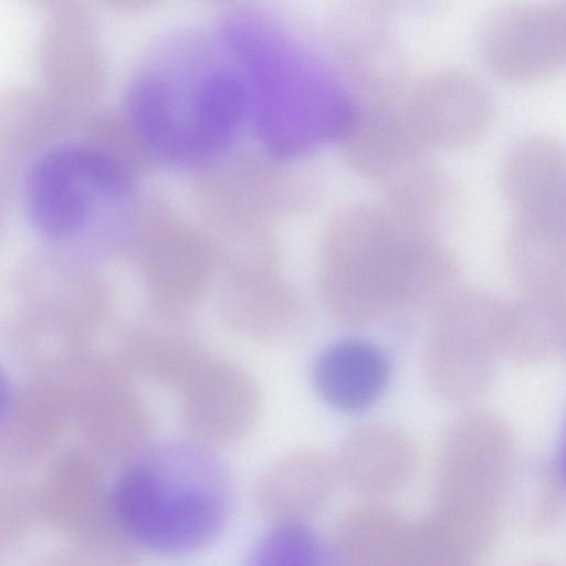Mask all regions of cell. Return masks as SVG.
Listing matches in <instances>:
<instances>
[{
  "instance_id": "obj_1",
  "label": "cell",
  "mask_w": 566,
  "mask_h": 566,
  "mask_svg": "<svg viewBox=\"0 0 566 566\" xmlns=\"http://www.w3.org/2000/svg\"><path fill=\"white\" fill-rule=\"evenodd\" d=\"M219 41L244 82L249 111L277 153L323 136L337 137L349 102L282 18L256 6L228 11Z\"/></svg>"
},
{
  "instance_id": "obj_2",
  "label": "cell",
  "mask_w": 566,
  "mask_h": 566,
  "mask_svg": "<svg viewBox=\"0 0 566 566\" xmlns=\"http://www.w3.org/2000/svg\"><path fill=\"white\" fill-rule=\"evenodd\" d=\"M116 513L138 548L198 552L230 522L234 490L216 450L191 439L155 441L124 467L112 491Z\"/></svg>"
},
{
  "instance_id": "obj_3",
  "label": "cell",
  "mask_w": 566,
  "mask_h": 566,
  "mask_svg": "<svg viewBox=\"0 0 566 566\" xmlns=\"http://www.w3.org/2000/svg\"><path fill=\"white\" fill-rule=\"evenodd\" d=\"M514 440L495 415L474 410L447 429L436 465V505L419 521L438 565H463L497 539L514 472Z\"/></svg>"
},
{
  "instance_id": "obj_4",
  "label": "cell",
  "mask_w": 566,
  "mask_h": 566,
  "mask_svg": "<svg viewBox=\"0 0 566 566\" xmlns=\"http://www.w3.org/2000/svg\"><path fill=\"white\" fill-rule=\"evenodd\" d=\"M132 174L82 140L35 156L24 185L30 222L52 252L86 263L104 244L105 212L128 192Z\"/></svg>"
},
{
  "instance_id": "obj_5",
  "label": "cell",
  "mask_w": 566,
  "mask_h": 566,
  "mask_svg": "<svg viewBox=\"0 0 566 566\" xmlns=\"http://www.w3.org/2000/svg\"><path fill=\"white\" fill-rule=\"evenodd\" d=\"M411 227L390 210L357 203L329 227L322 294L339 322L360 325L400 304Z\"/></svg>"
},
{
  "instance_id": "obj_6",
  "label": "cell",
  "mask_w": 566,
  "mask_h": 566,
  "mask_svg": "<svg viewBox=\"0 0 566 566\" xmlns=\"http://www.w3.org/2000/svg\"><path fill=\"white\" fill-rule=\"evenodd\" d=\"M505 302L459 287L432 311L423 348L430 387L453 403H469L491 387Z\"/></svg>"
},
{
  "instance_id": "obj_7",
  "label": "cell",
  "mask_w": 566,
  "mask_h": 566,
  "mask_svg": "<svg viewBox=\"0 0 566 566\" xmlns=\"http://www.w3.org/2000/svg\"><path fill=\"white\" fill-rule=\"evenodd\" d=\"M108 306L102 279L86 263L54 252L0 279V324L17 333L81 335L104 319Z\"/></svg>"
},
{
  "instance_id": "obj_8",
  "label": "cell",
  "mask_w": 566,
  "mask_h": 566,
  "mask_svg": "<svg viewBox=\"0 0 566 566\" xmlns=\"http://www.w3.org/2000/svg\"><path fill=\"white\" fill-rule=\"evenodd\" d=\"M482 66L514 85L546 80L566 61L565 0L510 1L492 6L474 28Z\"/></svg>"
},
{
  "instance_id": "obj_9",
  "label": "cell",
  "mask_w": 566,
  "mask_h": 566,
  "mask_svg": "<svg viewBox=\"0 0 566 566\" xmlns=\"http://www.w3.org/2000/svg\"><path fill=\"white\" fill-rule=\"evenodd\" d=\"M40 88L75 117L83 119L101 97L106 60L91 11L70 0L52 9L39 36Z\"/></svg>"
},
{
  "instance_id": "obj_10",
  "label": "cell",
  "mask_w": 566,
  "mask_h": 566,
  "mask_svg": "<svg viewBox=\"0 0 566 566\" xmlns=\"http://www.w3.org/2000/svg\"><path fill=\"white\" fill-rule=\"evenodd\" d=\"M377 0H345L332 23L335 53L358 102L391 103L402 95L408 61Z\"/></svg>"
},
{
  "instance_id": "obj_11",
  "label": "cell",
  "mask_w": 566,
  "mask_h": 566,
  "mask_svg": "<svg viewBox=\"0 0 566 566\" xmlns=\"http://www.w3.org/2000/svg\"><path fill=\"white\" fill-rule=\"evenodd\" d=\"M419 143L431 148L471 144L489 126L493 99L480 78L461 69H442L421 78L400 101Z\"/></svg>"
},
{
  "instance_id": "obj_12",
  "label": "cell",
  "mask_w": 566,
  "mask_h": 566,
  "mask_svg": "<svg viewBox=\"0 0 566 566\" xmlns=\"http://www.w3.org/2000/svg\"><path fill=\"white\" fill-rule=\"evenodd\" d=\"M179 416L189 439L217 449L243 440L261 416L262 395L240 365L212 358L180 391Z\"/></svg>"
},
{
  "instance_id": "obj_13",
  "label": "cell",
  "mask_w": 566,
  "mask_h": 566,
  "mask_svg": "<svg viewBox=\"0 0 566 566\" xmlns=\"http://www.w3.org/2000/svg\"><path fill=\"white\" fill-rule=\"evenodd\" d=\"M336 138L348 164L358 174L381 184L428 151L409 126L400 101L350 102Z\"/></svg>"
},
{
  "instance_id": "obj_14",
  "label": "cell",
  "mask_w": 566,
  "mask_h": 566,
  "mask_svg": "<svg viewBox=\"0 0 566 566\" xmlns=\"http://www.w3.org/2000/svg\"><path fill=\"white\" fill-rule=\"evenodd\" d=\"M338 482L334 459L315 450H297L262 473L254 503L271 522L310 523L329 504Z\"/></svg>"
},
{
  "instance_id": "obj_15",
  "label": "cell",
  "mask_w": 566,
  "mask_h": 566,
  "mask_svg": "<svg viewBox=\"0 0 566 566\" xmlns=\"http://www.w3.org/2000/svg\"><path fill=\"white\" fill-rule=\"evenodd\" d=\"M391 364L377 344L357 337L339 339L324 348L311 369L319 399L343 413L374 407L387 390Z\"/></svg>"
},
{
  "instance_id": "obj_16",
  "label": "cell",
  "mask_w": 566,
  "mask_h": 566,
  "mask_svg": "<svg viewBox=\"0 0 566 566\" xmlns=\"http://www.w3.org/2000/svg\"><path fill=\"white\" fill-rule=\"evenodd\" d=\"M334 463L339 481L357 492L386 495L412 479L418 451L403 429L376 422L353 430L339 444Z\"/></svg>"
},
{
  "instance_id": "obj_17",
  "label": "cell",
  "mask_w": 566,
  "mask_h": 566,
  "mask_svg": "<svg viewBox=\"0 0 566 566\" xmlns=\"http://www.w3.org/2000/svg\"><path fill=\"white\" fill-rule=\"evenodd\" d=\"M504 188L515 220L566 224V178L563 147L533 136L512 148L504 167Z\"/></svg>"
},
{
  "instance_id": "obj_18",
  "label": "cell",
  "mask_w": 566,
  "mask_h": 566,
  "mask_svg": "<svg viewBox=\"0 0 566 566\" xmlns=\"http://www.w3.org/2000/svg\"><path fill=\"white\" fill-rule=\"evenodd\" d=\"M412 523L390 507L366 503L337 523L332 556L354 565H410Z\"/></svg>"
},
{
  "instance_id": "obj_19",
  "label": "cell",
  "mask_w": 566,
  "mask_h": 566,
  "mask_svg": "<svg viewBox=\"0 0 566 566\" xmlns=\"http://www.w3.org/2000/svg\"><path fill=\"white\" fill-rule=\"evenodd\" d=\"M80 119L40 87L15 86L0 92V149L39 155L67 140Z\"/></svg>"
},
{
  "instance_id": "obj_20",
  "label": "cell",
  "mask_w": 566,
  "mask_h": 566,
  "mask_svg": "<svg viewBox=\"0 0 566 566\" xmlns=\"http://www.w3.org/2000/svg\"><path fill=\"white\" fill-rule=\"evenodd\" d=\"M197 339L174 331L137 328L125 336L119 359L135 376L180 392L212 359Z\"/></svg>"
},
{
  "instance_id": "obj_21",
  "label": "cell",
  "mask_w": 566,
  "mask_h": 566,
  "mask_svg": "<svg viewBox=\"0 0 566 566\" xmlns=\"http://www.w3.org/2000/svg\"><path fill=\"white\" fill-rule=\"evenodd\" d=\"M565 296L521 293L505 302L500 355L518 366L549 360L565 343Z\"/></svg>"
},
{
  "instance_id": "obj_22",
  "label": "cell",
  "mask_w": 566,
  "mask_h": 566,
  "mask_svg": "<svg viewBox=\"0 0 566 566\" xmlns=\"http://www.w3.org/2000/svg\"><path fill=\"white\" fill-rule=\"evenodd\" d=\"M509 260L521 293L565 296L566 226L514 220Z\"/></svg>"
},
{
  "instance_id": "obj_23",
  "label": "cell",
  "mask_w": 566,
  "mask_h": 566,
  "mask_svg": "<svg viewBox=\"0 0 566 566\" xmlns=\"http://www.w3.org/2000/svg\"><path fill=\"white\" fill-rule=\"evenodd\" d=\"M459 281L457 259L434 231L412 228L400 304L433 311L460 287Z\"/></svg>"
},
{
  "instance_id": "obj_24",
  "label": "cell",
  "mask_w": 566,
  "mask_h": 566,
  "mask_svg": "<svg viewBox=\"0 0 566 566\" xmlns=\"http://www.w3.org/2000/svg\"><path fill=\"white\" fill-rule=\"evenodd\" d=\"M507 507L526 530L547 533L564 515V483L553 461L538 459L513 472Z\"/></svg>"
},
{
  "instance_id": "obj_25",
  "label": "cell",
  "mask_w": 566,
  "mask_h": 566,
  "mask_svg": "<svg viewBox=\"0 0 566 566\" xmlns=\"http://www.w3.org/2000/svg\"><path fill=\"white\" fill-rule=\"evenodd\" d=\"M331 557L329 544L303 522H272L249 556L251 564L262 566L323 565Z\"/></svg>"
},
{
  "instance_id": "obj_26",
  "label": "cell",
  "mask_w": 566,
  "mask_h": 566,
  "mask_svg": "<svg viewBox=\"0 0 566 566\" xmlns=\"http://www.w3.org/2000/svg\"><path fill=\"white\" fill-rule=\"evenodd\" d=\"M391 15L410 18H432L446 9L450 0H377Z\"/></svg>"
},
{
  "instance_id": "obj_27",
  "label": "cell",
  "mask_w": 566,
  "mask_h": 566,
  "mask_svg": "<svg viewBox=\"0 0 566 566\" xmlns=\"http://www.w3.org/2000/svg\"><path fill=\"white\" fill-rule=\"evenodd\" d=\"M15 187V172L10 164L0 154V249L3 243L9 210L11 208Z\"/></svg>"
},
{
  "instance_id": "obj_28",
  "label": "cell",
  "mask_w": 566,
  "mask_h": 566,
  "mask_svg": "<svg viewBox=\"0 0 566 566\" xmlns=\"http://www.w3.org/2000/svg\"><path fill=\"white\" fill-rule=\"evenodd\" d=\"M106 8L123 14H137L154 8L161 0H99Z\"/></svg>"
},
{
  "instance_id": "obj_29",
  "label": "cell",
  "mask_w": 566,
  "mask_h": 566,
  "mask_svg": "<svg viewBox=\"0 0 566 566\" xmlns=\"http://www.w3.org/2000/svg\"><path fill=\"white\" fill-rule=\"evenodd\" d=\"M8 400V387L6 379L0 371V416L2 415Z\"/></svg>"
},
{
  "instance_id": "obj_30",
  "label": "cell",
  "mask_w": 566,
  "mask_h": 566,
  "mask_svg": "<svg viewBox=\"0 0 566 566\" xmlns=\"http://www.w3.org/2000/svg\"><path fill=\"white\" fill-rule=\"evenodd\" d=\"M38 6L48 7L50 9H53L62 3H65L70 0H29Z\"/></svg>"
},
{
  "instance_id": "obj_31",
  "label": "cell",
  "mask_w": 566,
  "mask_h": 566,
  "mask_svg": "<svg viewBox=\"0 0 566 566\" xmlns=\"http://www.w3.org/2000/svg\"><path fill=\"white\" fill-rule=\"evenodd\" d=\"M212 1H223V0H212Z\"/></svg>"
}]
</instances>
